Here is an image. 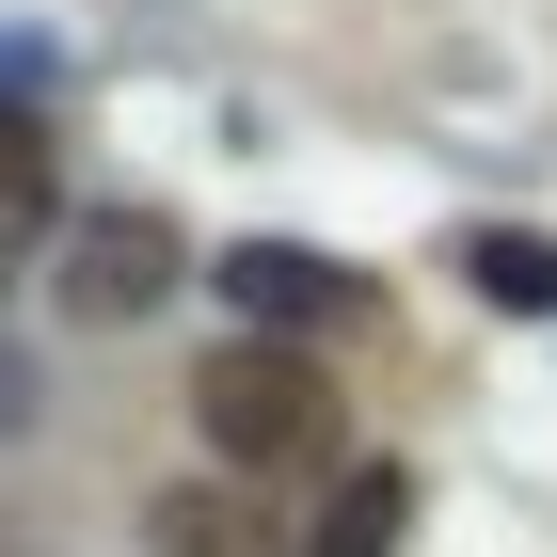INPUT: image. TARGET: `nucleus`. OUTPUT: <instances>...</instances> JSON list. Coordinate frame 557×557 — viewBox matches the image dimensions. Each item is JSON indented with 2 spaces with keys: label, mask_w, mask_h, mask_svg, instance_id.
<instances>
[{
  "label": "nucleus",
  "mask_w": 557,
  "mask_h": 557,
  "mask_svg": "<svg viewBox=\"0 0 557 557\" xmlns=\"http://www.w3.org/2000/svg\"><path fill=\"white\" fill-rule=\"evenodd\" d=\"M191 430H208L223 478H287V462L335 446V383H319L287 335H223L208 367H191Z\"/></svg>",
  "instance_id": "nucleus-1"
},
{
  "label": "nucleus",
  "mask_w": 557,
  "mask_h": 557,
  "mask_svg": "<svg viewBox=\"0 0 557 557\" xmlns=\"http://www.w3.org/2000/svg\"><path fill=\"white\" fill-rule=\"evenodd\" d=\"M160 287H175V223H160V208L64 223V319H144Z\"/></svg>",
  "instance_id": "nucleus-2"
},
{
  "label": "nucleus",
  "mask_w": 557,
  "mask_h": 557,
  "mask_svg": "<svg viewBox=\"0 0 557 557\" xmlns=\"http://www.w3.org/2000/svg\"><path fill=\"white\" fill-rule=\"evenodd\" d=\"M223 287H239V319H271V335H319V319H350V271L335 256H302V239H239V256H223Z\"/></svg>",
  "instance_id": "nucleus-3"
},
{
  "label": "nucleus",
  "mask_w": 557,
  "mask_h": 557,
  "mask_svg": "<svg viewBox=\"0 0 557 557\" xmlns=\"http://www.w3.org/2000/svg\"><path fill=\"white\" fill-rule=\"evenodd\" d=\"M144 542H160V557H271V510L239 494V478H191V494L144 510Z\"/></svg>",
  "instance_id": "nucleus-4"
},
{
  "label": "nucleus",
  "mask_w": 557,
  "mask_h": 557,
  "mask_svg": "<svg viewBox=\"0 0 557 557\" xmlns=\"http://www.w3.org/2000/svg\"><path fill=\"white\" fill-rule=\"evenodd\" d=\"M48 208H64V144H48L33 112H0V256H33Z\"/></svg>",
  "instance_id": "nucleus-5"
},
{
  "label": "nucleus",
  "mask_w": 557,
  "mask_h": 557,
  "mask_svg": "<svg viewBox=\"0 0 557 557\" xmlns=\"http://www.w3.org/2000/svg\"><path fill=\"white\" fill-rule=\"evenodd\" d=\"M398 525H414V478L367 462V478H335V510H319V542H302V557H398Z\"/></svg>",
  "instance_id": "nucleus-6"
},
{
  "label": "nucleus",
  "mask_w": 557,
  "mask_h": 557,
  "mask_svg": "<svg viewBox=\"0 0 557 557\" xmlns=\"http://www.w3.org/2000/svg\"><path fill=\"white\" fill-rule=\"evenodd\" d=\"M478 287L542 319V302H557V239H478Z\"/></svg>",
  "instance_id": "nucleus-7"
},
{
  "label": "nucleus",
  "mask_w": 557,
  "mask_h": 557,
  "mask_svg": "<svg viewBox=\"0 0 557 557\" xmlns=\"http://www.w3.org/2000/svg\"><path fill=\"white\" fill-rule=\"evenodd\" d=\"M16 414H33V367H16V350H0V430H16Z\"/></svg>",
  "instance_id": "nucleus-8"
}]
</instances>
